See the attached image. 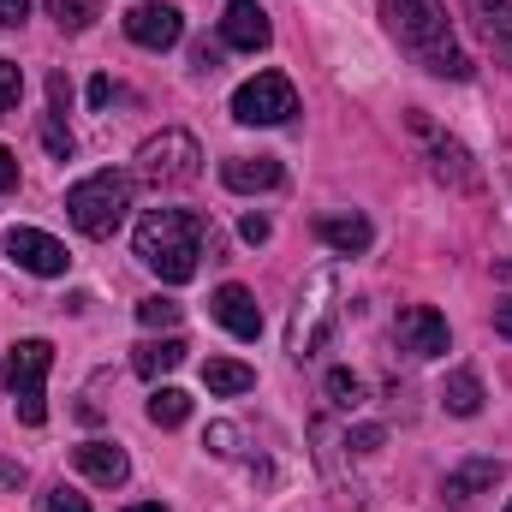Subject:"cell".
Wrapping results in <instances>:
<instances>
[{"label": "cell", "mask_w": 512, "mask_h": 512, "mask_svg": "<svg viewBox=\"0 0 512 512\" xmlns=\"http://www.w3.org/2000/svg\"><path fill=\"white\" fill-rule=\"evenodd\" d=\"M209 310H215V322H221L233 340H256V334H262V310H256V298L239 280H227V286L209 298Z\"/></svg>", "instance_id": "obj_12"}, {"label": "cell", "mask_w": 512, "mask_h": 512, "mask_svg": "<svg viewBox=\"0 0 512 512\" xmlns=\"http://www.w3.org/2000/svg\"><path fill=\"white\" fill-rule=\"evenodd\" d=\"M316 239H322L328 251H340V256H358V251H370V239H376V227H370L364 215H352V209H340V215H316Z\"/></svg>", "instance_id": "obj_14"}, {"label": "cell", "mask_w": 512, "mask_h": 512, "mask_svg": "<svg viewBox=\"0 0 512 512\" xmlns=\"http://www.w3.org/2000/svg\"><path fill=\"white\" fill-rule=\"evenodd\" d=\"M268 36H274V24H268V12L256 6V0H227V12H221V42L227 48H268Z\"/></svg>", "instance_id": "obj_11"}, {"label": "cell", "mask_w": 512, "mask_h": 512, "mask_svg": "<svg viewBox=\"0 0 512 512\" xmlns=\"http://www.w3.org/2000/svg\"><path fill=\"white\" fill-rule=\"evenodd\" d=\"M411 131L429 143V167H435V179H441V185H453V191H477V185H483V167L471 161V149H465L459 137L435 131L423 114H411Z\"/></svg>", "instance_id": "obj_7"}, {"label": "cell", "mask_w": 512, "mask_h": 512, "mask_svg": "<svg viewBox=\"0 0 512 512\" xmlns=\"http://www.w3.org/2000/svg\"><path fill=\"white\" fill-rule=\"evenodd\" d=\"M239 233H245V245H262V239H268V215H245Z\"/></svg>", "instance_id": "obj_30"}, {"label": "cell", "mask_w": 512, "mask_h": 512, "mask_svg": "<svg viewBox=\"0 0 512 512\" xmlns=\"http://www.w3.org/2000/svg\"><path fill=\"white\" fill-rule=\"evenodd\" d=\"M126 209H131V179L114 173V167H102V173H90V179H78L66 191V215H72V227L84 239H114Z\"/></svg>", "instance_id": "obj_3"}, {"label": "cell", "mask_w": 512, "mask_h": 512, "mask_svg": "<svg viewBox=\"0 0 512 512\" xmlns=\"http://www.w3.org/2000/svg\"><path fill=\"white\" fill-rule=\"evenodd\" d=\"M393 334H399V346H405L411 358H441V352L453 346L447 316H441V310H429V304H405V310H399V322H393Z\"/></svg>", "instance_id": "obj_8"}, {"label": "cell", "mask_w": 512, "mask_h": 512, "mask_svg": "<svg viewBox=\"0 0 512 512\" xmlns=\"http://www.w3.org/2000/svg\"><path fill=\"white\" fill-rule=\"evenodd\" d=\"M126 512H167V507H126Z\"/></svg>", "instance_id": "obj_36"}, {"label": "cell", "mask_w": 512, "mask_h": 512, "mask_svg": "<svg viewBox=\"0 0 512 512\" xmlns=\"http://www.w3.org/2000/svg\"><path fill=\"white\" fill-rule=\"evenodd\" d=\"M42 512H90V501H84L78 489H66V483H54V489L42 495Z\"/></svg>", "instance_id": "obj_26"}, {"label": "cell", "mask_w": 512, "mask_h": 512, "mask_svg": "<svg viewBox=\"0 0 512 512\" xmlns=\"http://www.w3.org/2000/svg\"><path fill=\"white\" fill-rule=\"evenodd\" d=\"M48 370H54V346L48 340H18L6 352V382H12V399H18V423H48Z\"/></svg>", "instance_id": "obj_5"}, {"label": "cell", "mask_w": 512, "mask_h": 512, "mask_svg": "<svg viewBox=\"0 0 512 512\" xmlns=\"http://www.w3.org/2000/svg\"><path fill=\"white\" fill-rule=\"evenodd\" d=\"M126 36L137 48H173L179 36H185V12L179 6H167V0H143V6H131L126 12Z\"/></svg>", "instance_id": "obj_9"}, {"label": "cell", "mask_w": 512, "mask_h": 512, "mask_svg": "<svg viewBox=\"0 0 512 512\" xmlns=\"http://www.w3.org/2000/svg\"><path fill=\"white\" fill-rule=\"evenodd\" d=\"M197 173H203V149H197L191 131H155V137H143V149H137V179H143L149 191H179V185H191Z\"/></svg>", "instance_id": "obj_4"}, {"label": "cell", "mask_w": 512, "mask_h": 512, "mask_svg": "<svg viewBox=\"0 0 512 512\" xmlns=\"http://www.w3.org/2000/svg\"><path fill=\"white\" fill-rule=\"evenodd\" d=\"M48 12H54V24H60V30H72V36H78V30H90V24L102 18V0H48Z\"/></svg>", "instance_id": "obj_22"}, {"label": "cell", "mask_w": 512, "mask_h": 512, "mask_svg": "<svg viewBox=\"0 0 512 512\" xmlns=\"http://www.w3.org/2000/svg\"><path fill=\"white\" fill-rule=\"evenodd\" d=\"M495 483H501V459H471V465H459V471L447 477V495L465 501L471 489H495Z\"/></svg>", "instance_id": "obj_20"}, {"label": "cell", "mask_w": 512, "mask_h": 512, "mask_svg": "<svg viewBox=\"0 0 512 512\" xmlns=\"http://www.w3.org/2000/svg\"><path fill=\"white\" fill-rule=\"evenodd\" d=\"M42 149H48V155H54V161H72V149H78V143H72V131L60 126V120H54V114H48V120H42Z\"/></svg>", "instance_id": "obj_24"}, {"label": "cell", "mask_w": 512, "mask_h": 512, "mask_svg": "<svg viewBox=\"0 0 512 512\" xmlns=\"http://www.w3.org/2000/svg\"><path fill=\"white\" fill-rule=\"evenodd\" d=\"M191 66H197V72H215V66H221V48H215V42H197V48H191Z\"/></svg>", "instance_id": "obj_28"}, {"label": "cell", "mask_w": 512, "mask_h": 512, "mask_svg": "<svg viewBox=\"0 0 512 512\" xmlns=\"http://www.w3.org/2000/svg\"><path fill=\"white\" fill-rule=\"evenodd\" d=\"M221 179H227V191H274L280 185V161L274 155H233L227 167H221Z\"/></svg>", "instance_id": "obj_16"}, {"label": "cell", "mask_w": 512, "mask_h": 512, "mask_svg": "<svg viewBox=\"0 0 512 512\" xmlns=\"http://www.w3.org/2000/svg\"><path fill=\"white\" fill-rule=\"evenodd\" d=\"M185 364V340L179 334H167V340H143L137 352H131V370L143 376V382H161V376H173Z\"/></svg>", "instance_id": "obj_17"}, {"label": "cell", "mask_w": 512, "mask_h": 512, "mask_svg": "<svg viewBox=\"0 0 512 512\" xmlns=\"http://www.w3.org/2000/svg\"><path fill=\"white\" fill-rule=\"evenodd\" d=\"M382 18H387V30L399 36V48H405L423 72H435V78H459V84L477 72L471 54L459 48V36H453L441 0H382Z\"/></svg>", "instance_id": "obj_1"}, {"label": "cell", "mask_w": 512, "mask_h": 512, "mask_svg": "<svg viewBox=\"0 0 512 512\" xmlns=\"http://www.w3.org/2000/svg\"><path fill=\"white\" fill-rule=\"evenodd\" d=\"M24 18H30V0H0V30H12Z\"/></svg>", "instance_id": "obj_29"}, {"label": "cell", "mask_w": 512, "mask_h": 512, "mask_svg": "<svg viewBox=\"0 0 512 512\" xmlns=\"http://www.w3.org/2000/svg\"><path fill=\"white\" fill-rule=\"evenodd\" d=\"M203 239H209V227H203V215H191V209H149V215L137 221V256H143L167 286H185V280L197 274Z\"/></svg>", "instance_id": "obj_2"}, {"label": "cell", "mask_w": 512, "mask_h": 512, "mask_svg": "<svg viewBox=\"0 0 512 512\" xmlns=\"http://www.w3.org/2000/svg\"><path fill=\"white\" fill-rule=\"evenodd\" d=\"M352 441H358V453H370V447H382V429H358Z\"/></svg>", "instance_id": "obj_35"}, {"label": "cell", "mask_w": 512, "mask_h": 512, "mask_svg": "<svg viewBox=\"0 0 512 512\" xmlns=\"http://www.w3.org/2000/svg\"><path fill=\"white\" fill-rule=\"evenodd\" d=\"M495 334L512 340V298H507V304H495Z\"/></svg>", "instance_id": "obj_34"}, {"label": "cell", "mask_w": 512, "mask_h": 512, "mask_svg": "<svg viewBox=\"0 0 512 512\" xmlns=\"http://www.w3.org/2000/svg\"><path fill=\"white\" fill-rule=\"evenodd\" d=\"M18 96H24V72H18L12 60H0V114H12Z\"/></svg>", "instance_id": "obj_25"}, {"label": "cell", "mask_w": 512, "mask_h": 512, "mask_svg": "<svg viewBox=\"0 0 512 512\" xmlns=\"http://www.w3.org/2000/svg\"><path fill=\"white\" fill-rule=\"evenodd\" d=\"M72 459H78V471H84L90 483H102V489H120V483L131 477L126 447H114V441H84Z\"/></svg>", "instance_id": "obj_15"}, {"label": "cell", "mask_w": 512, "mask_h": 512, "mask_svg": "<svg viewBox=\"0 0 512 512\" xmlns=\"http://www.w3.org/2000/svg\"><path fill=\"white\" fill-rule=\"evenodd\" d=\"M328 393H334V405H358L364 399V387H358L352 370H328Z\"/></svg>", "instance_id": "obj_27"}, {"label": "cell", "mask_w": 512, "mask_h": 512, "mask_svg": "<svg viewBox=\"0 0 512 512\" xmlns=\"http://www.w3.org/2000/svg\"><path fill=\"white\" fill-rule=\"evenodd\" d=\"M185 417H191V393H179V387H155V393H149V423L179 429Z\"/></svg>", "instance_id": "obj_21"}, {"label": "cell", "mask_w": 512, "mask_h": 512, "mask_svg": "<svg viewBox=\"0 0 512 512\" xmlns=\"http://www.w3.org/2000/svg\"><path fill=\"white\" fill-rule=\"evenodd\" d=\"M441 399H447L453 417H477V411H483V382H477V370H453L447 387H441Z\"/></svg>", "instance_id": "obj_19"}, {"label": "cell", "mask_w": 512, "mask_h": 512, "mask_svg": "<svg viewBox=\"0 0 512 512\" xmlns=\"http://www.w3.org/2000/svg\"><path fill=\"white\" fill-rule=\"evenodd\" d=\"M179 316H185V310H179L173 298H143V304H137V322H143V328H179Z\"/></svg>", "instance_id": "obj_23"}, {"label": "cell", "mask_w": 512, "mask_h": 512, "mask_svg": "<svg viewBox=\"0 0 512 512\" xmlns=\"http://www.w3.org/2000/svg\"><path fill=\"white\" fill-rule=\"evenodd\" d=\"M298 114V90L286 72H256L233 90V120L239 126H286Z\"/></svg>", "instance_id": "obj_6"}, {"label": "cell", "mask_w": 512, "mask_h": 512, "mask_svg": "<svg viewBox=\"0 0 512 512\" xmlns=\"http://www.w3.org/2000/svg\"><path fill=\"white\" fill-rule=\"evenodd\" d=\"M465 18L477 24V36L489 42V54L507 66L512 60V0H465Z\"/></svg>", "instance_id": "obj_13"}, {"label": "cell", "mask_w": 512, "mask_h": 512, "mask_svg": "<svg viewBox=\"0 0 512 512\" xmlns=\"http://www.w3.org/2000/svg\"><path fill=\"white\" fill-rule=\"evenodd\" d=\"M114 96H120V84H114V78H96V84H90V108H108Z\"/></svg>", "instance_id": "obj_31"}, {"label": "cell", "mask_w": 512, "mask_h": 512, "mask_svg": "<svg viewBox=\"0 0 512 512\" xmlns=\"http://www.w3.org/2000/svg\"><path fill=\"white\" fill-rule=\"evenodd\" d=\"M203 387L221 393V399H233V393H251L256 387V370L251 364H233V358H209L203 364Z\"/></svg>", "instance_id": "obj_18"}, {"label": "cell", "mask_w": 512, "mask_h": 512, "mask_svg": "<svg viewBox=\"0 0 512 512\" xmlns=\"http://www.w3.org/2000/svg\"><path fill=\"white\" fill-rule=\"evenodd\" d=\"M12 185H18V155L0 143V191H12Z\"/></svg>", "instance_id": "obj_32"}, {"label": "cell", "mask_w": 512, "mask_h": 512, "mask_svg": "<svg viewBox=\"0 0 512 512\" xmlns=\"http://www.w3.org/2000/svg\"><path fill=\"white\" fill-rule=\"evenodd\" d=\"M6 256H12L18 268L42 274V280H54V274H66V268H72L66 245H60L54 233H36V227H12V233H6Z\"/></svg>", "instance_id": "obj_10"}, {"label": "cell", "mask_w": 512, "mask_h": 512, "mask_svg": "<svg viewBox=\"0 0 512 512\" xmlns=\"http://www.w3.org/2000/svg\"><path fill=\"white\" fill-rule=\"evenodd\" d=\"M507 512H512V501H507Z\"/></svg>", "instance_id": "obj_37"}, {"label": "cell", "mask_w": 512, "mask_h": 512, "mask_svg": "<svg viewBox=\"0 0 512 512\" xmlns=\"http://www.w3.org/2000/svg\"><path fill=\"white\" fill-rule=\"evenodd\" d=\"M48 96H54V108H66V102H72V84L54 72V78H48Z\"/></svg>", "instance_id": "obj_33"}]
</instances>
